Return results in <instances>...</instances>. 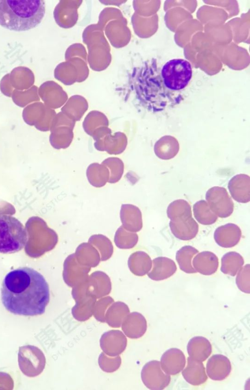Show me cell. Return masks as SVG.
Returning a JSON list of instances; mask_svg holds the SVG:
<instances>
[{
  "instance_id": "277c9868",
  "label": "cell",
  "mask_w": 250,
  "mask_h": 390,
  "mask_svg": "<svg viewBox=\"0 0 250 390\" xmlns=\"http://www.w3.org/2000/svg\"><path fill=\"white\" fill-rule=\"evenodd\" d=\"M161 74L163 83L167 89L179 91L188 85L192 78V70L187 60L174 59L163 66Z\"/></svg>"
},
{
  "instance_id": "f546056e",
  "label": "cell",
  "mask_w": 250,
  "mask_h": 390,
  "mask_svg": "<svg viewBox=\"0 0 250 390\" xmlns=\"http://www.w3.org/2000/svg\"><path fill=\"white\" fill-rule=\"evenodd\" d=\"M236 284L238 288L246 293H250V266L247 264L238 271Z\"/></svg>"
},
{
  "instance_id": "52a82bcc",
  "label": "cell",
  "mask_w": 250,
  "mask_h": 390,
  "mask_svg": "<svg viewBox=\"0 0 250 390\" xmlns=\"http://www.w3.org/2000/svg\"><path fill=\"white\" fill-rule=\"evenodd\" d=\"M206 200L211 211L219 217H228L233 211L232 201L224 188H211L206 194Z\"/></svg>"
},
{
  "instance_id": "484cf974",
  "label": "cell",
  "mask_w": 250,
  "mask_h": 390,
  "mask_svg": "<svg viewBox=\"0 0 250 390\" xmlns=\"http://www.w3.org/2000/svg\"><path fill=\"white\" fill-rule=\"evenodd\" d=\"M198 252L197 249L190 246H185L179 249L176 252V260L181 270L187 273H196L192 267L191 260Z\"/></svg>"
},
{
  "instance_id": "ba28073f",
  "label": "cell",
  "mask_w": 250,
  "mask_h": 390,
  "mask_svg": "<svg viewBox=\"0 0 250 390\" xmlns=\"http://www.w3.org/2000/svg\"><path fill=\"white\" fill-rule=\"evenodd\" d=\"M62 277L64 282L69 287H74L88 278L91 268L80 264L75 254L68 255L63 266Z\"/></svg>"
},
{
  "instance_id": "603a6c76",
  "label": "cell",
  "mask_w": 250,
  "mask_h": 390,
  "mask_svg": "<svg viewBox=\"0 0 250 390\" xmlns=\"http://www.w3.org/2000/svg\"><path fill=\"white\" fill-rule=\"evenodd\" d=\"M129 312V308L125 304L117 302L108 308L105 315V321L110 327H120Z\"/></svg>"
},
{
  "instance_id": "8992f818",
  "label": "cell",
  "mask_w": 250,
  "mask_h": 390,
  "mask_svg": "<svg viewBox=\"0 0 250 390\" xmlns=\"http://www.w3.org/2000/svg\"><path fill=\"white\" fill-rule=\"evenodd\" d=\"M141 378L144 385L150 390H163L171 380L170 375L163 370L160 362L156 360L145 365L141 371Z\"/></svg>"
},
{
  "instance_id": "ac0fdd59",
  "label": "cell",
  "mask_w": 250,
  "mask_h": 390,
  "mask_svg": "<svg viewBox=\"0 0 250 390\" xmlns=\"http://www.w3.org/2000/svg\"><path fill=\"white\" fill-rule=\"evenodd\" d=\"M192 265L196 272L204 275H210L216 272L219 261L215 254L204 251L197 253L193 258Z\"/></svg>"
},
{
  "instance_id": "7402d4cb",
  "label": "cell",
  "mask_w": 250,
  "mask_h": 390,
  "mask_svg": "<svg viewBox=\"0 0 250 390\" xmlns=\"http://www.w3.org/2000/svg\"><path fill=\"white\" fill-rule=\"evenodd\" d=\"M127 263L130 271L138 276L147 274L152 267V260L150 256L143 251H137L132 253Z\"/></svg>"
},
{
  "instance_id": "44dd1931",
  "label": "cell",
  "mask_w": 250,
  "mask_h": 390,
  "mask_svg": "<svg viewBox=\"0 0 250 390\" xmlns=\"http://www.w3.org/2000/svg\"><path fill=\"white\" fill-rule=\"evenodd\" d=\"M74 254L80 264L90 268L97 267L101 261L99 252L89 243H83L79 245Z\"/></svg>"
},
{
  "instance_id": "ffe728a7",
  "label": "cell",
  "mask_w": 250,
  "mask_h": 390,
  "mask_svg": "<svg viewBox=\"0 0 250 390\" xmlns=\"http://www.w3.org/2000/svg\"><path fill=\"white\" fill-rule=\"evenodd\" d=\"M187 351L191 358L203 362L210 355L212 347L210 342L206 338L195 336L190 339L188 342Z\"/></svg>"
},
{
  "instance_id": "cb8c5ba5",
  "label": "cell",
  "mask_w": 250,
  "mask_h": 390,
  "mask_svg": "<svg viewBox=\"0 0 250 390\" xmlns=\"http://www.w3.org/2000/svg\"><path fill=\"white\" fill-rule=\"evenodd\" d=\"M244 263L243 257L234 251L229 252L221 258V271L225 274L234 276Z\"/></svg>"
},
{
  "instance_id": "4fadbf2b",
  "label": "cell",
  "mask_w": 250,
  "mask_h": 390,
  "mask_svg": "<svg viewBox=\"0 0 250 390\" xmlns=\"http://www.w3.org/2000/svg\"><path fill=\"white\" fill-rule=\"evenodd\" d=\"M122 329L129 338L136 339L142 337L146 332L147 323L144 316L137 312L127 314L122 323Z\"/></svg>"
},
{
  "instance_id": "4dcf8cb0",
  "label": "cell",
  "mask_w": 250,
  "mask_h": 390,
  "mask_svg": "<svg viewBox=\"0 0 250 390\" xmlns=\"http://www.w3.org/2000/svg\"><path fill=\"white\" fill-rule=\"evenodd\" d=\"M114 302L110 296L105 297L96 302L93 310L95 318L99 321L105 322L104 313L106 308Z\"/></svg>"
},
{
  "instance_id": "6da1fadb",
  "label": "cell",
  "mask_w": 250,
  "mask_h": 390,
  "mask_svg": "<svg viewBox=\"0 0 250 390\" xmlns=\"http://www.w3.org/2000/svg\"><path fill=\"white\" fill-rule=\"evenodd\" d=\"M1 300L6 309L14 314L40 315L49 302V286L37 270L21 267L5 275L1 284Z\"/></svg>"
},
{
  "instance_id": "2e32d148",
  "label": "cell",
  "mask_w": 250,
  "mask_h": 390,
  "mask_svg": "<svg viewBox=\"0 0 250 390\" xmlns=\"http://www.w3.org/2000/svg\"><path fill=\"white\" fill-rule=\"evenodd\" d=\"M176 270V265L172 260L165 257H158L153 260L152 269L147 275L153 280L161 281L171 277Z\"/></svg>"
},
{
  "instance_id": "8fae6325",
  "label": "cell",
  "mask_w": 250,
  "mask_h": 390,
  "mask_svg": "<svg viewBox=\"0 0 250 390\" xmlns=\"http://www.w3.org/2000/svg\"><path fill=\"white\" fill-rule=\"evenodd\" d=\"M231 363L228 357L220 354H214L208 360L206 370L208 377L213 380L226 379L230 373Z\"/></svg>"
},
{
  "instance_id": "5bb4252c",
  "label": "cell",
  "mask_w": 250,
  "mask_h": 390,
  "mask_svg": "<svg viewBox=\"0 0 250 390\" xmlns=\"http://www.w3.org/2000/svg\"><path fill=\"white\" fill-rule=\"evenodd\" d=\"M120 216L122 226L126 230L136 232L142 228V212L138 207L129 204L122 205Z\"/></svg>"
},
{
  "instance_id": "9a60e30c",
  "label": "cell",
  "mask_w": 250,
  "mask_h": 390,
  "mask_svg": "<svg viewBox=\"0 0 250 390\" xmlns=\"http://www.w3.org/2000/svg\"><path fill=\"white\" fill-rule=\"evenodd\" d=\"M87 282L90 293L97 299L108 295L111 291L110 279L103 271L93 272L88 276Z\"/></svg>"
},
{
  "instance_id": "30bf717a",
  "label": "cell",
  "mask_w": 250,
  "mask_h": 390,
  "mask_svg": "<svg viewBox=\"0 0 250 390\" xmlns=\"http://www.w3.org/2000/svg\"><path fill=\"white\" fill-rule=\"evenodd\" d=\"M160 364L165 373L169 375H176L185 368L186 357L180 349L171 348L163 354Z\"/></svg>"
},
{
  "instance_id": "3957f363",
  "label": "cell",
  "mask_w": 250,
  "mask_h": 390,
  "mask_svg": "<svg viewBox=\"0 0 250 390\" xmlns=\"http://www.w3.org/2000/svg\"><path fill=\"white\" fill-rule=\"evenodd\" d=\"M28 241L23 224L10 215H0V253L11 254L22 249Z\"/></svg>"
},
{
  "instance_id": "f1b7e54d",
  "label": "cell",
  "mask_w": 250,
  "mask_h": 390,
  "mask_svg": "<svg viewBox=\"0 0 250 390\" xmlns=\"http://www.w3.org/2000/svg\"><path fill=\"white\" fill-rule=\"evenodd\" d=\"M114 240L118 248L130 249L137 244L138 236L135 232L127 231L121 226L116 230Z\"/></svg>"
},
{
  "instance_id": "7c38bea8",
  "label": "cell",
  "mask_w": 250,
  "mask_h": 390,
  "mask_svg": "<svg viewBox=\"0 0 250 390\" xmlns=\"http://www.w3.org/2000/svg\"><path fill=\"white\" fill-rule=\"evenodd\" d=\"M241 235V230L238 226L228 223L216 229L214 239L219 246L229 248L234 246L239 242Z\"/></svg>"
},
{
  "instance_id": "9c48e42d",
  "label": "cell",
  "mask_w": 250,
  "mask_h": 390,
  "mask_svg": "<svg viewBox=\"0 0 250 390\" xmlns=\"http://www.w3.org/2000/svg\"><path fill=\"white\" fill-rule=\"evenodd\" d=\"M103 351L109 356H117L125 349L127 340L124 334L118 330H111L104 333L100 341Z\"/></svg>"
},
{
  "instance_id": "d4e9b609",
  "label": "cell",
  "mask_w": 250,
  "mask_h": 390,
  "mask_svg": "<svg viewBox=\"0 0 250 390\" xmlns=\"http://www.w3.org/2000/svg\"><path fill=\"white\" fill-rule=\"evenodd\" d=\"M167 215L172 222L187 219L192 217L189 204L184 200H177L170 203L167 208Z\"/></svg>"
},
{
  "instance_id": "4316f807",
  "label": "cell",
  "mask_w": 250,
  "mask_h": 390,
  "mask_svg": "<svg viewBox=\"0 0 250 390\" xmlns=\"http://www.w3.org/2000/svg\"><path fill=\"white\" fill-rule=\"evenodd\" d=\"M88 243L98 250L101 261L108 260L113 253V246L110 240L103 234H94L90 237Z\"/></svg>"
},
{
  "instance_id": "d6986e66",
  "label": "cell",
  "mask_w": 250,
  "mask_h": 390,
  "mask_svg": "<svg viewBox=\"0 0 250 390\" xmlns=\"http://www.w3.org/2000/svg\"><path fill=\"white\" fill-rule=\"evenodd\" d=\"M182 370L184 378L192 385H201L208 379L204 364L202 362L194 360L190 357L188 358L186 367Z\"/></svg>"
},
{
  "instance_id": "7a4b0ae2",
  "label": "cell",
  "mask_w": 250,
  "mask_h": 390,
  "mask_svg": "<svg viewBox=\"0 0 250 390\" xmlns=\"http://www.w3.org/2000/svg\"><path fill=\"white\" fill-rule=\"evenodd\" d=\"M45 14V3L41 0H0V25L16 32L37 27Z\"/></svg>"
},
{
  "instance_id": "83f0119b",
  "label": "cell",
  "mask_w": 250,
  "mask_h": 390,
  "mask_svg": "<svg viewBox=\"0 0 250 390\" xmlns=\"http://www.w3.org/2000/svg\"><path fill=\"white\" fill-rule=\"evenodd\" d=\"M194 217L201 224L210 225L217 220V216L211 211L208 204L201 200L195 203L193 207Z\"/></svg>"
},
{
  "instance_id": "e0dca14e",
  "label": "cell",
  "mask_w": 250,
  "mask_h": 390,
  "mask_svg": "<svg viewBox=\"0 0 250 390\" xmlns=\"http://www.w3.org/2000/svg\"><path fill=\"white\" fill-rule=\"evenodd\" d=\"M169 225L172 233L181 240H191L198 232V225L192 217L176 222L170 221Z\"/></svg>"
},
{
  "instance_id": "5b68a950",
  "label": "cell",
  "mask_w": 250,
  "mask_h": 390,
  "mask_svg": "<svg viewBox=\"0 0 250 390\" xmlns=\"http://www.w3.org/2000/svg\"><path fill=\"white\" fill-rule=\"evenodd\" d=\"M18 357L21 371L28 377L40 375L45 368V355L37 347L28 345L19 347Z\"/></svg>"
}]
</instances>
